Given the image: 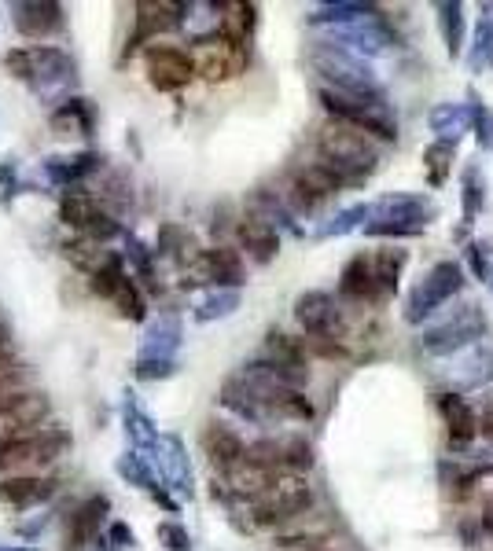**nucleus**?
I'll return each instance as SVG.
<instances>
[{
  "label": "nucleus",
  "instance_id": "nucleus-14",
  "mask_svg": "<svg viewBox=\"0 0 493 551\" xmlns=\"http://www.w3.org/2000/svg\"><path fill=\"white\" fill-rule=\"evenodd\" d=\"M15 12H19L15 15V26L26 37H48L63 23V8L59 4H19Z\"/></svg>",
  "mask_w": 493,
  "mask_h": 551
},
{
  "label": "nucleus",
  "instance_id": "nucleus-7",
  "mask_svg": "<svg viewBox=\"0 0 493 551\" xmlns=\"http://www.w3.org/2000/svg\"><path fill=\"white\" fill-rule=\"evenodd\" d=\"M59 217H63L70 228H78V232H85V236L92 239H107L118 232L115 221H111V217L100 210V203L89 199V195H67V199L59 203Z\"/></svg>",
  "mask_w": 493,
  "mask_h": 551
},
{
  "label": "nucleus",
  "instance_id": "nucleus-23",
  "mask_svg": "<svg viewBox=\"0 0 493 551\" xmlns=\"http://www.w3.org/2000/svg\"><path fill=\"white\" fill-rule=\"evenodd\" d=\"M34 63H37V52H23V48H15L4 56V70L15 74V78H30L34 74Z\"/></svg>",
  "mask_w": 493,
  "mask_h": 551
},
{
  "label": "nucleus",
  "instance_id": "nucleus-5",
  "mask_svg": "<svg viewBox=\"0 0 493 551\" xmlns=\"http://www.w3.org/2000/svg\"><path fill=\"white\" fill-rule=\"evenodd\" d=\"M247 460L265 467L269 474H302L313 463V452L299 438H269L254 441L251 449H247Z\"/></svg>",
  "mask_w": 493,
  "mask_h": 551
},
{
  "label": "nucleus",
  "instance_id": "nucleus-11",
  "mask_svg": "<svg viewBox=\"0 0 493 551\" xmlns=\"http://www.w3.org/2000/svg\"><path fill=\"white\" fill-rule=\"evenodd\" d=\"M133 23H137V30H133V37H129V48L126 52H133L137 45H144V41H151V37L166 34V30H173L177 26V4H151V0H144V4H137L133 8Z\"/></svg>",
  "mask_w": 493,
  "mask_h": 551
},
{
  "label": "nucleus",
  "instance_id": "nucleus-17",
  "mask_svg": "<svg viewBox=\"0 0 493 551\" xmlns=\"http://www.w3.org/2000/svg\"><path fill=\"white\" fill-rule=\"evenodd\" d=\"M276 478H280V474H269L265 467H258V463H251V460H243L240 467H232L229 471L232 489L243 493V496H251V500H258V496H262L265 489L276 482Z\"/></svg>",
  "mask_w": 493,
  "mask_h": 551
},
{
  "label": "nucleus",
  "instance_id": "nucleus-9",
  "mask_svg": "<svg viewBox=\"0 0 493 551\" xmlns=\"http://www.w3.org/2000/svg\"><path fill=\"white\" fill-rule=\"evenodd\" d=\"M295 316H299V324L313 338L339 335V309H335V302L328 294H302L299 305H295Z\"/></svg>",
  "mask_w": 493,
  "mask_h": 551
},
{
  "label": "nucleus",
  "instance_id": "nucleus-6",
  "mask_svg": "<svg viewBox=\"0 0 493 551\" xmlns=\"http://www.w3.org/2000/svg\"><path fill=\"white\" fill-rule=\"evenodd\" d=\"M144 67L159 92H177L195 78V59L173 45H151L144 52Z\"/></svg>",
  "mask_w": 493,
  "mask_h": 551
},
{
  "label": "nucleus",
  "instance_id": "nucleus-16",
  "mask_svg": "<svg viewBox=\"0 0 493 551\" xmlns=\"http://www.w3.org/2000/svg\"><path fill=\"white\" fill-rule=\"evenodd\" d=\"M52 485H56L52 478H37V474H8L0 482V496L8 504H37L52 493Z\"/></svg>",
  "mask_w": 493,
  "mask_h": 551
},
{
  "label": "nucleus",
  "instance_id": "nucleus-24",
  "mask_svg": "<svg viewBox=\"0 0 493 551\" xmlns=\"http://www.w3.org/2000/svg\"><path fill=\"white\" fill-rule=\"evenodd\" d=\"M19 394H26L23 383H19V372L4 375V379H0V419L12 412V405L19 401Z\"/></svg>",
  "mask_w": 493,
  "mask_h": 551
},
{
  "label": "nucleus",
  "instance_id": "nucleus-20",
  "mask_svg": "<svg viewBox=\"0 0 493 551\" xmlns=\"http://www.w3.org/2000/svg\"><path fill=\"white\" fill-rule=\"evenodd\" d=\"M442 416H446L449 423V438L453 441H471V434H475V419H471L468 405H460L457 397H442Z\"/></svg>",
  "mask_w": 493,
  "mask_h": 551
},
{
  "label": "nucleus",
  "instance_id": "nucleus-27",
  "mask_svg": "<svg viewBox=\"0 0 493 551\" xmlns=\"http://www.w3.org/2000/svg\"><path fill=\"white\" fill-rule=\"evenodd\" d=\"M287 551H332L328 544H313V548H287Z\"/></svg>",
  "mask_w": 493,
  "mask_h": 551
},
{
  "label": "nucleus",
  "instance_id": "nucleus-19",
  "mask_svg": "<svg viewBox=\"0 0 493 551\" xmlns=\"http://www.w3.org/2000/svg\"><path fill=\"white\" fill-rule=\"evenodd\" d=\"M225 19H221V34L236 41V45H247V37L254 30V4H229L225 8Z\"/></svg>",
  "mask_w": 493,
  "mask_h": 551
},
{
  "label": "nucleus",
  "instance_id": "nucleus-18",
  "mask_svg": "<svg viewBox=\"0 0 493 551\" xmlns=\"http://www.w3.org/2000/svg\"><path fill=\"white\" fill-rule=\"evenodd\" d=\"M240 239H243V247L251 250L258 261H269L276 254V232L265 221H258V217H247L240 225Z\"/></svg>",
  "mask_w": 493,
  "mask_h": 551
},
{
  "label": "nucleus",
  "instance_id": "nucleus-15",
  "mask_svg": "<svg viewBox=\"0 0 493 551\" xmlns=\"http://www.w3.org/2000/svg\"><path fill=\"white\" fill-rule=\"evenodd\" d=\"M48 419V397L45 394H19V401L12 405V412L4 416L12 434H34L41 423Z\"/></svg>",
  "mask_w": 493,
  "mask_h": 551
},
{
  "label": "nucleus",
  "instance_id": "nucleus-1",
  "mask_svg": "<svg viewBox=\"0 0 493 551\" xmlns=\"http://www.w3.org/2000/svg\"><path fill=\"white\" fill-rule=\"evenodd\" d=\"M317 147H321L324 166L335 169L339 177H343V169L365 173V169L376 166V144H372V136H368L361 125H350L343 122V118H332V122L321 125Z\"/></svg>",
  "mask_w": 493,
  "mask_h": 551
},
{
  "label": "nucleus",
  "instance_id": "nucleus-13",
  "mask_svg": "<svg viewBox=\"0 0 493 551\" xmlns=\"http://www.w3.org/2000/svg\"><path fill=\"white\" fill-rule=\"evenodd\" d=\"M104 511H107L104 496H92V500H85V504H81L74 515H70V522H67V551H81L92 537H96V533H100Z\"/></svg>",
  "mask_w": 493,
  "mask_h": 551
},
{
  "label": "nucleus",
  "instance_id": "nucleus-8",
  "mask_svg": "<svg viewBox=\"0 0 493 551\" xmlns=\"http://www.w3.org/2000/svg\"><path fill=\"white\" fill-rule=\"evenodd\" d=\"M339 184H343V177H339L335 169L324 166V162H317V166L302 169L299 177H295L291 195H295V203H299L302 210H317L324 199H332V195L339 192Z\"/></svg>",
  "mask_w": 493,
  "mask_h": 551
},
{
  "label": "nucleus",
  "instance_id": "nucleus-22",
  "mask_svg": "<svg viewBox=\"0 0 493 551\" xmlns=\"http://www.w3.org/2000/svg\"><path fill=\"white\" fill-rule=\"evenodd\" d=\"M111 302L118 305V313H122V316H133V320H140V316H144V305H140L137 291H133V283H129V280L122 283V287H118Z\"/></svg>",
  "mask_w": 493,
  "mask_h": 551
},
{
  "label": "nucleus",
  "instance_id": "nucleus-2",
  "mask_svg": "<svg viewBox=\"0 0 493 551\" xmlns=\"http://www.w3.org/2000/svg\"><path fill=\"white\" fill-rule=\"evenodd\" d=\"M313 504V489L302 474H280L258 500H254V522L258 526H291Z\"/></svg>",
  "mask_w": 493,
  "mask_h": 551
},
{
  "label": "nucleus",
  "instance_id": "nucleus-12",
  "mask_svg": "<svg viewBox=\"0 0 493 551\" xmlns=\"http://www.w3.org/2000/svg\"><path fill=\"white\" fill-rule=\"evenodd\" d=\"M203 452H207L210 463L225 474L247 460V445H243L229 427H221V423H210V427L203 430Z\"/></svg>",
  "mask_w": 493,
  "mask_h": 551
},
{
  "label": "nucleus",
  "instance_id": "nucleus-4",
  "mask_svg": "<svg viewBox=\"0 0 493 551\" xmlns=\"http://www.w3.org/2000/svg\"><path fill=\"white\" fill-rule=\"evenodd\" d=\"M195 74L199 78H207L210 85H218V81H232L247 67V45H236L229 41L225 34H214V37H203L199 45H195Z\"/></svg>",
  "mask_w": 493,
  "mask_h": 551
},
{
  "label": "nucleus",
  "instance_id": "nucleus-3",
  "mask_svg": "<svg viewBox=\"0 0 493 551\" xmlns=\"http://www.w3.org/2000/svg\"><path fill=\"white\" fill-rule=\"evenodd\" d=\"M67 449V434L56 430H34V434H4L0 438V471H30V467H45Z\"/></svg>",
  "mask_w": 493,
  "mask_h": 551
},
{
  "label": "nucleus",
  "instance_id": "nucleus-10",
  "mask_svg": "<svg viewBox=\"0 0 493 551\" xmlns=\"http://www.w3.org/2000/svg\"><path fill=\"white\" fill-rule=\"evenodd\" d=\"M188 276H195L192 283H236L240 280V258H236V250L225 247L203 250L192 258Z\"/></svg>",
  "mask_w": 493,
  "mask_h": 551
},
{
  "label": "nucleus",
  "instance_id": "nucleus-21",
  "mask_svg": "<svg viewBox=\"0 0 493 551\" xmlns=\"http://www.w3.org/2000/svg\"><path fill=\"white\" fill-rule=\"evenodd\" d=\"M67 258L74 261L78 269H85V272H92V276H96V272H100L107 261H111V254H104V250L96 247L92 239H78V243H67Z\"/></svg>",
  "mask_w": 493,
  "mask_h": 551
},
{
  "label": "nucleus",
  "instance_id": "nucleus-25",
  "mask_svg": "<svg viewBox=\"0 0 493 551\" xmlns=\"http://www.w3.org/2000/svg\"><path fill=\"white\" fill-rule=\"evenodd\" d=\"M15 368H12V346H8V342H4V335H0V379H4V375H12Z\"/></svg>",
  "mask_w": 493,
  "mask_h": 551
},
{
  "label": "nucleus",
  "instance_id": "nucleus-26",
  "mask_svg": "<svg viewBox=\"0 0 493 551\" xmlns=\"http://www.w3.org/2000/svg\"><path fill=\"white\" fill-rule=\"evenodd\" d=\"M482 434H486V438L493 441V405L486 408V416H482Z\"/></svg>",
  "mask_w": 493,
  "mask_h": 551
}]
</instances>
